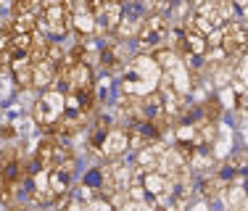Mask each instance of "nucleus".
Instances as JSON below:
<instances>
[{"instance_id": "1", "label": "nucleus", "mask_w": 248, "mask_h": 211, "mask_svg": "<svg viewBox=\"0 0 248 211\" xmlns=\"http://www.w3.org/2000/svg\"><path fill=\"white\" fill-rule=\"evenodd\" d=\"M161 82V69H158L153 56H138L127 63L122 79V92H132V95H148Z\"/></svg>"}, {"instance_id": "5", "label": "nucleus", "mask_w": 248, "mask_h": 211, "mask_svg": "<svg viewBox=\"0 0 248 211\" xmlns=\"http://www.w3.org/2000/svg\"><path fill=\"white\" fill-rule=\"evenodd\" d=\"M219 48L224 50V56L240 58L248 50V24L227 19L219 27Z\"/></svg>"}, {"instance_id": "3", "label": "nucleus", "mask_w": 248, "mask_h": 211, "mask_svg": "<svg viewBox=\"0 0 248 211\" xmlns=\"http://www.w3.org/2000/svg\"><path fill=\"white\" fill-rule=\"evenodd\" d=\"M63 111H66V92L50 85V87H45V92L40 95L37 106H34V121L43 130H50L63 116Z\"/></svg>"}, {"instance_id": "7", "label": "nucleus", "mask_w": 248, "mask_h": 211, "mask_svg": "<svg viewBox=\"0 0 248 211\" xmlns=\"http://www.w3.org/2000/svg\"><path fill=\"white\" fill-rule=\"evenodd\" d=\"M34 158H37V164L43 169H56V166H63V164H74V153L69 148H63L56 137H45L37 145Z\"/></svg>"}, {"instance_id": "8", "label": "nucleus", "mask_w": 248, "mask_h": 211, "mask_svg": "<svg viewBox=\"0 0 248 211\" xmlns=\"http://www.w3.org/2000/svg\"><path fill=\"white\" fill-rule=\"evenodd\" d=\"M127 151H129V130H122V127H111L98 145V153L111 158V161H116V158L124 156Z\"/></svg>"}, {"instance_id": "15", "label": "nucleus", "mask_w": 248, "mask_h": 211, "mask_svg": "<svg viewBox=\"0 0 248 211\" xmlns=\"http://www.w3.org/2000/svg\"><path fill=\"white\" fill-rule=\"evenodd\" d=\"M98 61H100V66H103L106 72H119L122 69V50L116 48V45H106V48L100 50Z\"/></svg>"}, {"instance_id": "6", "label": "nucleus", "mask_w": 248, "mask_h": 211, "mask_svg": "<svg viewBox=\"0 0 248 211\" xmlns=\"http://www.w3.org/2000/svg\"><path fill=\"white\" fill-rule=\"evenodd\" d=\"M135 174H138L140 185H143V193L148 198H153V201H167L169 196H172L174 190V182L167 177V174L161 172V169H135Z\"/></svg>"}, {"instance_id": "13", "label": "nucleus", "mask_w": 248, "mask_h": 211, "mask_svg": "<svg viewBox=\"0 0 248 211\" xmlns=\"http://www.w3.org/2000/svg\"><path fill=\"white\" fill-rule=\"evenodd\" d=\"M11 72H14V79L19 87H32V61L29 58H16V61L8 63Z\"/></svg>"}, {"instance_id": "2", "label": "nucleus", "mask_w": 248, "mask_h": 211, "mask_svg": "<svg viewBox=\"0 0 248 211\" xmlns=\"http://www.w3.org/2000/svg\"><path fill=\"white\" fill-rule=\"evenodd\" d=\"M37 29L50 37H63L72 29V8L66 0H43L37 11Z\"/></svg>"}, {"instance_id": "10", "label": "nucleus", "mask_w": 248, "mask_h": 211, "mask_svg": "<svg viewBox=\"0 0 248 211\" xmlns=\"http://www.w3.org/2000/svg\"><path fill=\"white\" fill-rule=\"evenodd\" d=\"M58 66H61V63L53 61L50 56L34 61L32 63V87H40V90L50 87L53 82H56V77H58Z\"/></svg>"}, {"instance_id": "9", "label": "nucleus", "mask_w": 248, "mask_h": 211, "mask_svg": "<svg viewBox=\"0 0 248 211\" xmlns=\"http://www.w3.org/2000/svg\"><path fill=\"white\" fill-rule=\"evenodd\" d=\"M140 24H143V14H140V3H124L122 5V19L114 32L119 37H135Z\"/></svg>"}, {"instance_id": "11", "label": "nucleus", "mask_w": 248, "mask_h": 211, "mask_svg": "<svg viewBox=\"0 0 248 211\" xmlns=\"http://www.w3.org/2000/svg\"><path fill=\"white\" fill-rule=\"evenodd\" d=\"M69 8H72V5H69ZM72 27L79 34H93L95 32V16H93V11L87 8V3L74 5L72 8Z\"/></svg>"}, {"instance_id": "12", "label": "nucleus", "mask_w": 248, "mask_h": 211, "mask_svg": "<svg viewBox=\"0 0 248 211\" xmlns=\"http://www.w3.org/2000/svg\"><path fill=\"white\" fill-rule=\"evenodd\" d=\"M164 143H158V140H151L148 145H143V148H138V166L140 169H153L158 166V161H161L164 156Z\"/></svg>"}, {"instance_id": "16", "label": "nucleus", "mask_w": 248, "mask_h": 211, "mask_svg": "<svg viewBox=\"0 0 248 211\" xmlns=\"http://www.w3.org/2000/svg\"><path fill=\"white\" fill-rule=\"evenodd\" d=\"M198 3L206 5V8H211L222 21L232 19V16H235V8H238V5H235V0H198Z\"/></svg>"}, {"instance_id": "18", "label": "nucleus", "mask_w": 248, "mask_h": 211, "mask_svg": "<svg viewBox=\"0 0 248 211\" xmlns=\"http://www.w3.org/2000/svg\"><path fill=\"white\" fill-rule=\"evenodd\" d=\"M224 196H227L230 206H240V203H246V190L240 185H235V182H227V187H224Z\"/></svg>"}, {"instance_id": "4", "label": "nucleus", "mask_w": 248, "mask_h": 211, "mask_svg": "<svg viewBox=\"0 0 248 211\" xmlns=\"http://www.w3.org/2000/svg\"><path fill=\"white\" fill-rule=\"evenodd\" d=\"M169 32H172V27H169V19L164 14H151L143 19V24L138 29V43L143 45L145 50H156L161 48V45L169 43Z\"/></svg>"}, {"instance_id": "14", "label": "nucleus", "mask_w": 248, "mask_h": 211, "mask_svg": "<svg viewBox=\"0 0 248 211\" xmlns=\"http://www.w3.org/2000/svg\"><path fill=\"white\" fill-rule=\"evenodd\" d=\"M224 187H227V180H224L222 174H206V177L201 180V196L219 198L224 193Z\"/></svg>"}, {"instance_id": "17", "label": "nucleus", "mask_w": 248, "mask_h": 211, "mask_svg": "<svg viewBox=\"0 0 248 211\" xmlns=\"http://www.w3.org/2000/svg\"><path fill=\"white\" fill-rule=\"evenodd\" d=\"M222 101L219 98H209L206 103H201L198 106V111H201V119H209V121H217L222 116Z\"/></svg>"}]
</instances>
